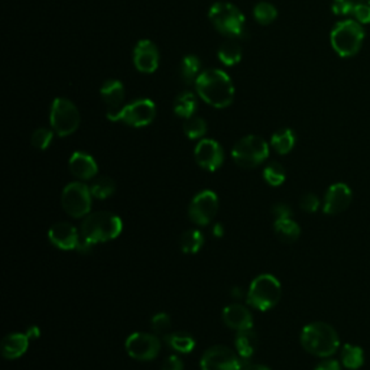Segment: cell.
<instances>
[{"mask_svg":"<svg viewBox=\"0 0 370 370\" xmlns=\"http://www.w3.org/2000/svg\"><path fill=\"white\" fill-rule=\"evenodd\" d=\"M196 89L200 99L216 108H226L235 100V86L231 78L217 68L203 71L196 81Z\"/></svg>","mask_w":370,"mask_h":370,"instance_id":"cell-1","label":"cell"},{"mask_svg":"<svg viewBox=\"0 0 370 370\" xmlns=\"http://www.w3.org/2000/svg\"><path fill=\"white\" fill-rule=\"evenodd\" d=\"M301 346L317 358H332L340 347V338L334 328L327 323H311L303 328Z\"/></svg>","mask_w":370,"mask_h":370,"instance_id":"cell-2","label":"cell"},{"mask_svg":"<svg viewBox=\"0 0 370 370\" xmlns=\"http://www.w3.org/2000/svg\"><path fill=\"white\" fill-rule=\"evenodd\" d=\"M123 223L112 213L99 211L89 214L81 224V235L94 244L113 240L122 233Z\"/></svg>","mask_w":370,"mask_h":370,"instance_id":"cell-3","label":"cell"},{"mask_svg":"<svg viewBox=\"0 0 370 370\" xmlns=\"http://www.w3.org/2000/svg\"><path fill=\"white\" fill-rule=\"evenodd\" d=\"M363 39L365 30L358 21L338 22L330 34L332 47L341 58L356 56L362 47Z\"/></svg>","mask_w":370,"mask_h":370,"instance_id":"cell-4","label":"cell"},{"mask_svg":"<svg viewBox=\"0 0 370 370\" xmlns=\"http://www.w3.org/2000/svg\"><path fill=\"white\" fill-rule=\"evenodd\" d=\"M281 295L282 288L279 281L269 273H264L251 284L248 294H246V301L255 310L268 311L279 303Z\"/></svg>","mask_w":370,"mask_h":370,"instance_id":"cell-5","label":"cell"},{"mask_svg":"<svg viewBox=\"0 0 370 370\" xmlns=\"http://www.w3.org/2000/svg\"><path fill=\"white\" fill-rule=\"evenodd\" d=\"M209 19L214 28L230 38L244 35L246 19L240 9L229 2H217L209 10Z\"/></svg>","mask_w":370,"mask_h":370,"instance_id":"cell-6","label":"cell"},{"mask_svg":"<svg viewBox=\"0 0 370 370\" xmlns=\"http://www.w3.org/2000/svg\"><path fill=\"white\" fill-rule=\"evenodd\" d=\"M231 157L240 168H256L269 157V145L257 135L244 136L233 146Z\"/></svg>","mask_w":370,"mask_h":370,"instance_id":"cell-7","label":"cell"},{"mask_svg":"<svg viewBox=\"0 0 370 370\" xmlns=\"http://www.w3.org/2000/svg\"><path fill=\"white\" fill-rule=\"evenodd\" d=\"M157 117V106L149 99L135 100L120 107L116 112H108L107 119L112 122H122L130 128H145Z\"/></svg>","mask_w":370,"mask_h":370,"instance_id":"cell-8","label":"cell"},{"mask_svg":"<svg viewBox=\"0 0 370 370\" xmlns=\"http://www.w3.org/2000/svg\"><path fill=\"white\" fill-rule=\"evenodd\" d=\"M51 128L61 138L73 135L81 123V115L77 106L68 99L58 97L52 102L49 112Z\"/></svg>","mask_w":370,"mask_h":370,"instance_id":"cell-9","label":"cell"},{"mask_svg":"<svg viewBox=\"0 0 370 370\" xmlns=\"http://www.w3.org/2000/svg\"><path fill=\"white\" fill-rule=\"evenodd\" d=\"M91 197L90 187L84 183L77 181L68 184L62 189L61 196L62 209L74 218L87 217L91 210Z\"/></svg>","mask_w":370,"mask_h":370,"instance_id":"cell-10","label":"cell"},{"mask_svg":"<svg viewBox=\"0 0 370 370\" xmlns=\"http://www.w3.org/2000/svg\"><path fill=\"white\" fill-rule=\"evenodd\" d=\"M239 354L226 346H213L201 358V370H242L244 363Z\"/></svg>","mask_w":370,"mask_h":370,"instance_id":"cell-11","label":"cell"},{"mask_svg":"<svg viewBox=\"0 0 370 370\" xmlns=\"http://www.w3.org/2000/svg\"><path fill=\"white\" fill-rule=\"evenodd\" d=\"M218 210V198L210 189L198 193L189 203L188 216L191 222L198 226H207L211 223Z\"/></svg>","mask_w":370,"mask_h":370,"instance_id":"cell-12","label":"cell"},{"mask_svg":"<svg viewBox=\"0 0 370 370\" xmlns=\"http://www.w3.org/2000/svg\"><path fill=\"white\" fill-rule=\"evenodd\" d=\"M126 351L135 360H154L161 350V340L155 334L133 333L126 340Z\"/></svg>","mask_w":370,"mask_h":370,"instance_id":"cell-13","label":"cell"},{"mask_svg":"<svg viewBox=\"0 0 370 370\" xmlns=\"http://www.w3.org/2000/svg\"><path fill=\"white\" fill-rule=\"evenodd\" d=\"M194 157L203 170L213 172L223 165L224 150L214 139H201L194 149Z\"/></svg>","mask_w":370,"mask_h":370,"instance_id":"cell-14","label":"cell"},{"mask_svg":"<svg viewBox=\"0 0 370 370\" xmlns=\"http://www.w3.org/2000/svg\"><path fill=\"white\" fill-rule=\"evenodd\" d=\"M133 64L139 73L152 74L159 67V49L150 39H142L133 49Z\"/></svg>","mask_w":370,"mask_h":370,"instance_id":"cell-15","label":"cell"},{"mask_svg":"<svg viewBox=\"0 0 370 370\" xmlns=\"http://www.w3.org/2000/svg\"><path fill=\"white\" fill-rule=\"evenodd\" d=\"M353 201V191L347 184L337 183L327 189L323 211L327 216H336L346 211Z\"/></svg>","mask_w":370,"mask_h":370,"instance_id":"cell-16","label":"cell"},{"mask_svg":"<svg viewBox=\"0 0 370 370\" xmlns=\"http://www.w3.org/2000/svg\"><path fill=\"white\" fill-rule=\"evenodd\" d=\"M49 242L61 251H76L80 240V235L77 229L70 223H57L49 229L48 233Z\"/></svg>","mask_w":370,"mask_h":370,"instance_id":"cell-17","label":"cell"},{"mask_svg":"<svg viewBox=\"0 0 370 370\" xmlns=\"http://www.w3.org/2000/svg\"><path fill=\"white\" fill-rule=\"evenodd\" d=\"M70 172L81 181H89L97 175L99 167L95 159L86 152H74L70 158Z\"/></svg>","mask_w":370,"mask_h":370,"instance_id":"cell-18","label":"cell"},{"mask_svg":"<svg viewBox=\"0 0 370 370\" xmlns=\"http://www.w3.org/2000/svg\"><path fill=\"white\" fill-rule=\"evenodd\" d=\"M223 321L231 330L240 332L253 328V319L251 311L240 304L227 305L223 310Z\"/></svg>","mask_w":370,"mask_h":370,"instance_id":"cell-19","label":"cell"},{"mask_svg":"<svg viewBox=\"0 0 370 370\" xmlns=\"http://www.w3.org/2000/svg\"><path fill=\"white\" fill-rule=\"evenodd\" d=\"M100 95L107 106V113L116 112L120 107H123V102H125V86L119 80H107L100 89Z\"/></svg>","mask_w":370,"mask_h":370,"instance_id":"cell-20","label":"cell"},{"mask_svg":"<svg viewBox=\"0 0 370 370\" xmlns=\"http://www.w3.org/2000/svg\"><path fill=\"white\" fill-rule=\"evenodd\" d=\"M30 347V337L22 333H12L8 334L2 343H0V351L2 356L8 360L18 359L23 356Z\"/></svg>","mask_w":370,"mask_h":370,"instance_id":"cell-21","label":"cell"},{"mask_svg":"<svg viewBox=\"0 0 370 370\" xmlns=\"http://www.w3.org/2000/svg\"><path fill=\"white\" fill-rule=\"evenodd\" d=\"M259 345L257 334L255 333L253 328H248V330H240L238 332L235 346L238 350V354L242 359L249 360L252 356L255 354L256 349Z\"/></svg>","mask_w":370,"mask_h":370,"instance_id":"cell-22","label":"cell"},{"mask_svg":"<svg viewBox=\"0 0 370 370\" xmlns=\"http://www.w3.org/2000/svg\"><path fill=\"white\" fill-rule=\"evenodd\" d=\"M198 108V102L194 93L191 91H183L181 94L176 95L174 102V112L178 117L181 119H189L193 117Z\"/></svg>","mask_w":370,"mask_h":370,"instance_id":"cell-23","label":"cell"},{"mask_svg":"<svg viewBox=\"0 0 370 370\" xmlns=\"http://www.w3.org/2000/svg\"><path fill=\"white\" fill-rule=\"evenodd\" d=\"M163 341H165L172 350H175L178 353H184V354L191 353L196 347L194 337L187 332L168 333L167 336H163Z\"/></svg>","mask_w":370,"mask_h":370,"instance_id":"cell-24","label":"cell"},{"mask_svg":"<svg viewBox=\"0 0 370 370\" xmlns=\"http://www.w3.org/2000/svg\"><path fill=\"white\" fill-rule=\"evenodd\" d=\"M243 49L235 39H227L217 51V57L226 67H233L240 62Z\"/></svg>","mask_w":370,"mask_h":370,"instance_id":"cell-25","label":"cell"},{"mask_svg":"<svg viewBox=\"0 0 370 370\" xmlns=\"http://www.w3.org/2000/svg\"><path fill=\"white\" fill-rule=\"evenodd\" d=\"M273 231L278 236V239L284 243H294L298 240L301 235V229L297 222L292 218H282V220H275L273 224Z\"/></svg>","mask_w":370,"mask_h":370,"instance_id":"cell-26","label":"cell"},{"mask_svg":"<svg viewBox=\"0 0 370 370\" xmlns=\"http://www.w3.org/2000/svg\"><path fill=\"white\" fill-rule=\"evenodd\" d=\"M295 142H297L295 133L288 128L275 132L270 138V146L275 149L279 155L290 154L295 146Z\"/></svg>","mask_w":370,"mask_h":370,"instance_id":"cell-27","label":"cell"},{"mask_svg":"<svg viewBox=\"0 0 370 370\" xmlns=\"http://www.w3.org/2000/svg\"><path fill=\"white\" fill-rule=\"evenodd\" d=\"M365 363V351L354 345H345L341 349V365L349 370H358Z\"/></svg>","mask_w":370,"mask_h":370,"instance_id":"cell-28","label":"cell"},{"mask_svg":"<svg viewBox=\"0 0 370 370\" xmlns=\"http://www.w3.org/2000/svg\"><path fill=\"white\" fill-rule=\"evenodd\" d=\"M201 74V62L196 56H185L180 64V77L187 84L197 81Z\"/></svg>","mask_w":370,"mask_h":370,"instance_id":"cell-29","label":"cell"},{"mask_svg":"<svg viewBox=\"0 0 370 370\" xmlns=\"http://www.w3.org/2000/svg\"><path fill=\"white\" fill-rule=\"evenodd\" d=\"M203 244H204V236L200 230H194V229L187 230L180 238L181 251L188 255L197 253L203 248Z\"/></svg>","mask_w":370,"mask_h":370,"instance_id":"cell-30","label":"cell"},{"mask_svg":"<svg viewBox=\"0 0 370 370\" xmlns=\"http://www.w3.org/2000/svg\"><path fill=\"white\" fill-rule=\"evenodd\" d=\"M116 191V183L111 176H100L97 180H94L90 185V193L94 198L97 200H106L115 194Z\"/></svg>","mask_w":370,"mask_h":370,"instance_id":"cell-31","label":"cell"},{"mask_svg":"<svg viewBox=\"0 0 370 370\" xmlns=\"http://www.w3.org/2000/svg\"><path fill=\"white\" fill-rule=\"evenodd\" d=\"M253 16L260 25H270L278 18V9L269 2H259L253 8Z\"/></svg>","mask_w":370,"mask_h":370,"instance_id":"cell-32","label":"cell"},{"mask_svg":"<svg viewBox=\"0 0 370 370\" xmlns=\"http://www.w3.org/2000/svg\"><path fill=\"white\" fill-rule=\"evenodd\" d=\"M184 133L188 139H201L207 133V123L198 116L189 117L184 123Z\"/></svg>","mask_w":370,"mask_h":370,"instance_id":"cell-33","label":"cell"},{"mask_svg":"<svg viewBox=\"0 0 370 370\" xmlns=\"http://www.w3.org/2000/svg\"><path fill=\"white\" fill-rule=\"evenodd\" d=\"M285 178L286 172L279 162H270L264 170V180L272 187L282 185Z\"/></svg>","mask_w":370,"mask_h":370,"instance_id":"cell-34","label":"cell"},{"mask_svg":"<svg viewBox=\"0 0 370 370\" xmlns=\"http://www.w3.org/2000/svg\"><path fill=\"white\" fill-rule=\"evenodd\" d=\"M54 133H56V132L51 130V129H47V128L36 129L31 136L32 146L35 149H39V150H45L51 145V142L54 139Z\"/></svg>","mask_w":370,"mask_h":370,"instance_id":"cell-35","label":"cell"},{"mask_svg":"<svg viewBox=\"0 0 370 370\" xmlns=\"http://www.w3.org/2000/svg\"><path fill=\"white\" fill-rule=\"evenodd\" d=\"M172 323H171V317L165 312H159L157 315H154L152 320H150V327H152V330L157 334H162L167 336L170 333Z\"/></svg>","mask_w":370,"mask_h":370,"instance_id":"cell-36","label":"cell"},{"mask_svg":"<svg viewBox=\"0 0 370 370\" xmlns=\"http://www.w3.org/2000/svg\"><path fill=\"white\" fill-rule=\"evenodd\" d=\"M353 15L359 23H370V0H359L354 5Z\"/></svg>","mask_w":370,"mask_h":370,"instance_id":"cell-37","label":"cell"},{"mask_svg":"<svg viewBox=\"0 0 370 370\" xmlns=\"http://www.w3.org/2000/svg\"><path fill=\"white\" fill-rule=\"evenodd\" d=\"M354 5L356 3L351 2V0H333L332 10L334 12V15L349 16V15H353Z\"/></svg>","mask_w":370,"mask_h":370,"instance_id":"cell-38","label":"cell"},{"mask_svg":"<svg viewBox=\"0 0 370 370\" xmlns=\"http://www.w3.org/2000/svg\"><path fill=\"white\" fill-rule=\"evenodd\" d=\"M299 205H301V209L307 213H315L320 209V198L312 193H307L301 197Z\"/></svg>","mask_w":370,"mask_h":370,"instance_id":"cell-39","label":"cell"},{"mask_svg":"<svg viewBox=\"0 0 370 370\" xmlns=\"http://www.w3.org/2000/svg\"><path fill=\"white\" fill-rule=\"evenodd\" d=\"M272 214H273V217H275V220H282V218H291L292 210H291L290 205L279 203L272 207Z\"/></svg>","mask_w":370,"mask_h":370,"instance_id":"cell-40","label":"cell"},{"mask_svg":"<svg viewBox=\"0 0 370 370\" xmlns=\"http://www.w3.org/2000/svg\"><path fill=\"white\" fill-rule=\"evenodd\" d=\"M183 369H184L183 360L178 358V356L171 354L165 359V362H163L161 370H183Z\"/></svg>","mask_w":370,"mask_h":370,"instance_id":"cell-41","label":"cell"},{"mask_svg":"<svg viewBox=\"0 0 370 370\" xmlns=\"http://www.w3.org/2000/svg\"><path fill=\"white\" fill-rule=\"evenodd\" d=\"M94 248V243L90 242L89 239H86L83 235H80V240H78V244H77V252H80L81 255H87L93 251Z\"/></svg>","mask_w":370,"mask_h":370,"instance_id":"cell-42","label":"cell"},{"mask_svg":"<svg viewBox=\"0 0 370 370\" xmlns=\"http://www.w3.org/2000/svg\"><path fill=\"white\" fill-rule=\"evenodd\" d=\"M314 370H341V366L337 360H324L320 365H317Z\"/></svg>","mask_w":370,"mask_h":370,"instance_id":"cell-43","label":"cell"},{"mask_svg":"<svg viewBox=\"0 0 370 370\" xmlns=\"http://www.w3.org/2000/svg\"><path fill=\"white\" fill-rule=\"evenodd\" d=\"M223 235H224V227H223V224H220V223L214 224L213 226V236L218 239V238H223Z\"/></svg>","mask_w":370,"mask_h":370,"instance_id":"cell-44","label":"cell"},{"mask_svg":"<svg viewBox=\"0 0 370 370\" xmlns=\"http://www.w3.org/2000/svg\"><path fill=\"white\" fill-rule=\"evenodd\" d=\"M230 294H231L233 298L240 299V298L244 297V290H243V288H240V286H233V288H231V291H230Z\"/></svg>","mask_w":370,"mask_h":370,"instance_id":"cell-45","label":"cell"},{"mask_svg":"<svg viewBox=\"0 0 370 370\" xmlns=\"http://www.w3.org/2000/svg\"><path fill=\"white\" fill-rule=\"evenodd\" d=\"M242 370H270L269 367L266 366H262V365H255V363H248L244 365Z\"/></svg>","mask_w":370,"mask_h":370,"instance_id":"cell-46","label":"cell"},{"mask_svg":"<svg viewBox=\"0 0 370 370\" xmlns=\"http://www.w3.org/2000/svg\"><path fill=\"white\" fill-rule=\"evenodd\" d=\"M26 336L30 337V340L38 338L39 337V328L38 327H30L28 330H26Z\"/></svg>","mask_w":370,"mask_h":370,"instance_id":"cell-47","label":"cell"}]
</instances>
